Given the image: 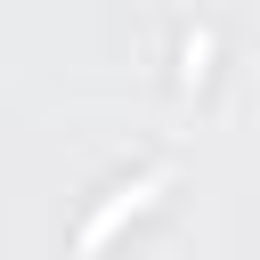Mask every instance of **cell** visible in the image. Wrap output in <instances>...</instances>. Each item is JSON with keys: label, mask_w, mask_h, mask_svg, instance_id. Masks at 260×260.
Segmentation results:
<instances>
[{"label": "cell", "mask_w": 260, "mask_h": 260, "mask_svg": "<svg viewBox=\"0 0 260 260\" xmlns=\"http://www.w3.org/2000/svg\"><path fill=\"white\" fill-rule=\"evenodd\" d=\"M162 179H171V171H162V162H154V171H138V179H130V187H114V195H106V203H98V211H89V228H81V236H73V252H81V260H98V252H106V236H114V228H122V219H130V211H146V203H154V195H162Z\"/></svg>", "instance_id": "obj_1"}]
</instances>
